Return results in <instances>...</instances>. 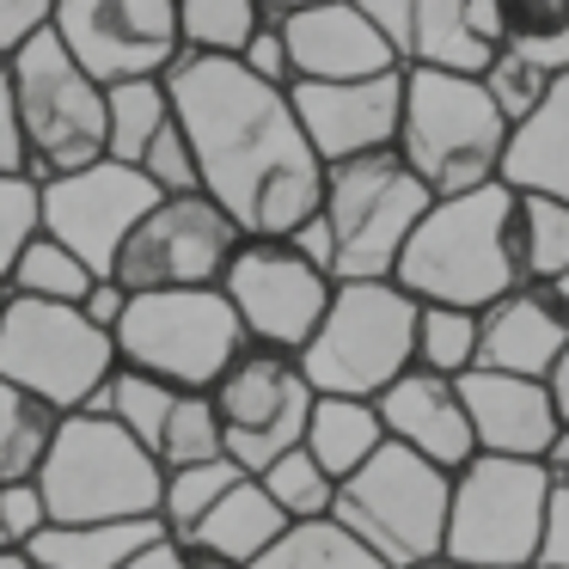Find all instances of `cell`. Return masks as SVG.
<instances>
[{"mask_svg": "<svg viewBox=\"0 0 569 569\" xmlns=\"http://www.w3.org/2000/svg\"><path fill=\"white\" fill-rule=\"evenodd\" d=\"M466 19H471V31H478L490 50H502L508 43V19H502V0H466Z\"/></svg>", "mask_w": 569, "mask_h": 569, "instance_id": "50", "label": "cell"}, {"mask_svg": "<svg viewBox=\"0 0 569 569\" xmlns=\"http://www.w3.org/2000/svg\"><path fill=\"white\" fill-rule=\"evenodd\" d=\"M373 410H380L386 441L410 447V453H422L429 466H441V471H459L471 453H478L471 422H466V405H459V386L447 380V373L405 368L380 398H373Z\"/></svg>", "mask_w": 569, "mask_h": 569, "instance_id": "20", "label": "cell"}, {"mask_svg": "<svg viewBox=\"0 0 569 569\" xmlns=\"http://www.w3.org/2000/svg\"><path fill=\"white\" fill-rule=\"evenodd\" d=\"M288 527H295V520H288L282 508L263 496V483L258 478H239L233 490H227L221 502H214L178 545H209V551L233 557V563H251V557H263Z\"/></svg>", "mask_w": 569, "mask_h": 569, "instance_id": "23", "label": "cell"}, {"mask_svg": "<svg viewBox=\"0 0 569 569\" xmlns=\"http://www.w3.org/2000/svg\"><path fill=\"white\" fill-rule=\"evenodd\" d=\"M178 551H184V569H246V563H233V557L209 551V545H178Z\"/></svg>", "mask_w": 569, "mask_h": 569, "instance_id": "54", "label": "cell"}, {"mask_svg": "<svg viewBox=\"0 0 569 569\" xmlns=\"http://www.w3.org/2000/svg\"><path fill=\"white\" fill-rule=\"evenodd\" d=\"M0 569H38L26 551H0Z\"/></svg>", "mask_w": 569, "mask_h": 569, "instance_id": "56", "label": "cell"}, {"mask_svg": "<svg viewBox=\"0 0 569 569\" xmlns=\"http://www.w3.org/2000/svg\"><path fill=\"white\" fill-rule=\"evenodd\" d=\"M386 43H392L398 68H405V43H410V13H417V0H349Z\"/></svg>", "mask_w": 569, "mask_h": 569, "instance_id": "46", "label": "cell"}, {"mask_svg": "<svg viewBox=\"0 0 569 569\" xmlns=\"http://www.w3.org/2000/svg\"><path fill=\"white\" fill-rule=\"evenodd\" d=\"M7 295L13 300H50V307H80V295L92 288V270L74 258L68 246H56L50 233H38L26 251L13 258V270H7Z\"/></svg>", "mask_w": 569, "mask_h": 569, "instance_id": "30", "label": "cell"}, {"mask_svg": "<svg viewBox=\"0 0 569 569\" xmlns=\"http://www.w3.org/2000/svg\"><path fill=\"white\" fill-rule=\"evenodd\" d=\"M56 0H0V68L13 62L38 31H50Z\"/></svg>", "mask_w": 569, "mask_h": 569, "instance_id": "43", "label": "cell"}, {"mask_svg": "<svg viewBox=\"0 0 569 569\" xmlns=\"http://www.w3.org/2000/svg\"><path fill=\"white\" fill-rule=\"evenodd\" d=\"M258 26V0H178V38L190 56H239Z\"/></svg>", "mask_w": 569, "mask_h": 569, "instance_id": "33", "label": "cell"}, {"mask_svg": "<svg viewBox=\"0 0 569 569\" xmlns=\"http://www.w3.org/2000/svg\"><path fill=\"white\" fill-rule=\"evenodd\" d=\"M478 80H483V92H490V104L502 111V123H508V129H515L520 117H527L532 104H539L545 92H551V74H539V68H532L527 56H515L508 43L490 56V68H483Z\"/></svg>", "mask_w": 569, "mask_h": 569, "instance_id": "38", "label": "cell"}, {"mask_svg": "<svg viewBox=\"0 0 569 569\" xmlns=\"http://www.w3.org/2000/svg\"><path fill=\"white\" fill-rule=\"evenodd\" d=\"M50 31L99 87L166 80V68L184 56L178 0H56Z\"/></svg>", "mask_w": 569, "mask_h": 569, "instance_id": "15", "label": "cell"}, {"mask_svg": "<svg viewBox=\"0 0 569 569\" xmlns=\"http://www.w3.org/2000/svg\"><path fill=\"white\" fill-rule=\"evenodd\" d=\"M50 527V508H43V496H38V483H0V532H7V545L13 551H26L38 532Z\"/></svg>", "mask_w": 569, "mask_h": 569, "instance_id": "41", "label": "cell"}, {"mask_svg": "<svg viewBox=\"0 0 569 569\" xmlns=\"http://www.w3.org/2000/svg\"><path fill=\"white\" fill-rule=\"evenodd\" d=\"M117 368L111 331L87 325L80 307H50V300H13L0 307V380L43 398L56 417L92 410L99 386Z\"/></svg>", "mask_w": 569, "mask_h": 569, "instance_id": "11", "label": "cell"}, {"mask_svg": "<svg viewBox=\"0 0 569 569\" xmlns=\"http://www.w3.org/2000/svg\"><path fill=\"white\" fill-rule=\"evenodd\" d=\"M166 123H172L166 80H117V87H104V160L141 166L148 141Z\"/></svg>", "mask_w": 569, "mask_h": 569, "instance_id": "27", "label": "cell"}, {"mask_svg": "<svg viewBox=\"0 0 569 569\" xmlns=\"http://www.w3.org/2000/svg\"><path fill=\"white\" fill-rule=\"evenodd\" d=\"M160 202V190L141 178V166L123 160H92L68 178H43L38 184V233H50L56 246H68L92 276H111L117 246L129 239V227Z\"/></svg>", "mask_w": 569, "mask_h": 569, "instance_id": "16", "label": "cell"}, {"mask_svg": "<svg viewBox=\"0 0 569 569\" xmlns=\"http://www.w3.org/2000/svg\"><path fill=\"white\" fill-rule=\"evenodd\" d=\"M0 551H13V545H7V532H0Z\"/></svg>", "mask_w": 569, "mask_h": 569, "instance_id": "59", "label": "cell"}, {"mask_svg": "<svg viewBox=\"0 0 569 569\" xmlns=\"http://www.w3.org/2000/svg\"><path fill=\"white\" fill-rule=\"evenodd\" d=\"M545 386H551V405H557V422L569 429V349L557 356V368L545 373Z\"/></svg>", "mask_w": 569, "mask_h": 569, "instance_id": "53", "label": "cell"}, {"mask_svg": "<svg viewBox=\"0 0 569 569\" xmlns=\"http://www.w3.org/2000/svg\"><path fill=\"white\" fill-rule=\"evenodd\" d=\"M551 295L563 300V312H569V270H563V276H557V282H551Z\"/></svg>", "mask_w": 569, "mask_h": 569, "instance_id": "57", "label": "cell"}, {"mask_svg": "<svg viewBox=\"0 0 569 569\" xmlns=\"http://www.w3.org/2000/svg\"><path fill=\"white\" fill-rule=\"evenodd\" d=\"M288 246H295L307 263H319V270L331 276V227H325L319 214H307V221H300L295 233H288Z\"/></svg>", "mask_w": 569, "mask_h": 569, "instance_id": "49", "label": "cell"}, {"mask_svg": "<svg viewBox=\"0 0 569 569\" xmlns=\"http://www.w3.org/2000/svg\"><path fill=\"white\" fill-rule=\"evenodd\" d=\"M31 239H38V178L0 172V282Z\"/></svg>", "mask_w": 569, "mask_h": 569, "instance_id": "40", "label": "cell"}, {"mask_svg": "<svg viewBox=\"0 0 569 569\" xmlns=\"http://www.w3.org/2000/svg\"><path fill=\"white\" fill-rule=\"evenodd\" d=\"M258 483H263V496H270L288 520H325V515H331V496H337V478H325L319 459H312L307 447L276 453L270 466L258 471Z\"/></svg>", "mask_w": 569, "mask_h": 569, "instance_id": "35", "label": "cell"}, {"mask_svg": "<svg viewBox=\"0 0 569 569\" xmlns=\"http://www.w3.org/2000/svg\"><path fill=\"white\" fill-rule=\"evenodd\" d=\"M258 7H263V19H288L300 7H319V0H258Z\"/></svg>", "mask_w": 569, "mask_h": 569, "instance_id": "55", "label": "cell"}, {"mask_svg": "<svg viewBox=\"0 0 569 569\" xmlns=\"http://www.w3.org/2000/svg\"><path fill=\"white\" fill-rule=\"evenodd\" d=\"M471 361H478V312L417 300V368L459 380V373H471Z\"/></svg>", "mask_w": 569, "mask_h": 569, "instance_id": "36", "label": "cell"}, {"mask_svg": "<svg viewBox=\"0 0 569 569\" xmlns=\"http://www.w3.org/2000/svg\"><path fill=\"white\" fill-rule=\"evenodd\" d=\"M539 471L551 478V490H557V483H569V429H557V441L539 453Z\"/></svg>", "mask_w": 569, "mask_h": 569, "instance_id": "52", "label": "cell"}, {"mask_svg": "<svg viewBox=\"0 0 569 569\" xmlns=\"http://www.w3.org/2000/svg\"><path fill=\"white\" fill-rule=\"evenodd\" d=\"M123 569H184V551H178V539L172 532H160L153 545H141L136 557H129Z\"/></svg>", "mask_w": 569, "mask_h": 569, "instance_id": "51", "label": "cell"}, {"mask_svg": "<svg viewBox=\"0 0 569 569\" xmlns=\"http://www.w3.org/2000/svg\"><path fill=\"white\" fill-rule=\"evenodd\" d=\"M508 50L515 56H527L539 74H569V26H545V31H515L508 38Z\"/></svg>", "mask_w": 569, "mask_h": 569, "instance_id": "45", "label": "cell"}, {"mask_svg": "<svg viewBox=\"0 0 569 569\" xmlns=\"http://www.w3.org/2000/svg\"><path fill=\"white\" fill-rule=\"evenodd\" d=\"M56 410L43 398L19 392L13 380H0V483H26L38 478L43 453L56 441Z\"/></svg>", "mask_w": 569, "mask_h": 569, "instance_id": "29", "label": "cell"}, {"mask_svg": "<svg viewBox=\"0 0 569 569\" xmlns=\"http://www.w3.org/2000/svg\"><path fill=\"white\" fill-rule=\"evenodd\" d=\"M520 270L527 282H557L569 270V202L520 190Z\"/></svg>", "mask_w": 569, "mask_h": 569, "instance_id": "37", "label": "cell"}, {"mask_svg": "<svg viewBox=\"0 0 569 569\" xmlns=\"http://www.w3.org/2000/svg\"><path fill=\"white\" fill-rule=\"evenodd\" d=\"M331 276L307 263L288 239H239L233 263L221 276V295L233 307L246 343H270L300 356L312 331H319L325 307H331Z\"/></svg>", "mask_w": 569, "mask_h": 569, "instance_id": "14", "label": "cell"}, {"mask_svg": "<svg viewBox=\"0 0 569 569\" xmlns=\"http://www.w3.org/2000/svg\"><path fill=\"white\" fill-rule=\"evenodd\" d=\"M246 569H386L356 532H343L331 515L325 520H295L263 557H251Z\"/></svg>", "mask_w": 569, "mask_h": 569, "instance_id": "28", "label": "cell"}, {"mask_svg": "<svg viewBox=\"0 0 569 569\" xmlns=\"http://www.w3.org/2000/svg\"><path fill=\"white\" fill-rule=\"evenodd\" d=\"M153 459H160V471L227 459L221 417H214V398L209 392H178L172 398V410H166V422H160V441H153Z\"/></svg>", "mask_w": 569, "mask_h": 569, "instance_id": "32", "label": "cell"}, {"mask_svg": "<svg viewBox=\"0 0 569 569\" xmlns=\"http://www.w3.org/2000/svg\"><path fill=\"white\" fill-rule=\"evenodd\" d=\"M172 398H178V386H166V380H153V373H136V368H123V361H117L111 380H104L99 398H92V410H104L117 429H129V435H136V441L153 453V441H160V422H166V410H172Z\"/></svg>", "mask_w": 569, "mask_h": 569, "instance_id": "31", "label": "cell"}, {"mask_svg": "<svg viewBox=\"0 0 569 569\" xmlns=\"http://www.w3.org/2000/svg\"><path fill=\"white\" fill-rule=\"evenodd\" d=\"M545 502H551V478L539 471V459L471 453L447 490L441 557L466 569H532Z\"/></svg>", "mask_w": 569, "mask_h": 569, "instance_id": "9", "label": "cell"}, {"mask_svg": "<svg viewBox=\"0 0 569 569\" xmlns=\"http://www.w3.org/2000/svg\"><path fill=\"white\" fill-rule=\"evenodd\" d=\"M0 307H7V288H0Z\"/></svg>", "mask_w": 569, "mask_h": 569, "instance_id": "60", "label": "cell"}, {"mask_svg": "<svg viewBox=\"0 0 569 569\" xmlns=\"http://www.w3.org/2000/svg\"><path fill=\"white\" fill-rule=\"evenodd\" d=\"M160 478V459L104 410H68L31 483L50 508V527H80V520H153Z\"/></svg>", "mask_w": 569, "mask_h": 569, "instance_id": "3", "label": "cell"}, {"mask_svg": "<svg viewBox=\"0 0 569 569\" xmlns=\"http://www.w3.org/2000/svg\"><path fill=\"white\" fill-rule=\"evenodd\" d=\"M563 349H569L563 300L551 295V282H520L515 295L490 300V307L478 312V361H471V368L545 380Z\"/></svg>", "mask_w": 569, "mask_h": 569, "instance_id": "19", "label": "cell"}, {"mask_svg": "<svg viewBox=\"0 0 569 569\" xmlns=\"http://www.w3.org/2000/svg\"><path fill=\"white\" fill-rule=\"evenodd\" d=\"M288 104L319 166L386 153L398 141V111H405V68L368 80H295Z\"/></svg>", "mask_w": 569, "mask_h": 569, "instance_id": "17", "label": "cell"}, {"mask_svg": "<svg viewBox=\"0 0 569 569\" xmlns=\"http://www.w3.org/2000/svg\"><path fill=\"white\" fill-rule=\"evenodd\" d=\"M508 123L490 104L483 80L405 68V111H398L392 153L422 178L429 197H459L502 172Z\"/></svg>", "mask_w": 569, "mask_h": 569, "instance_id": "4", "label": "cell"}, {"mask_svg": "<svg viewBox=\"0 0 569 569\" xmlns=\"http://www.w3.org/2000/svg\"><path fill=\"white\" fill-rule=\"evenodd\" d=\"M166 99L197 153L202 197H214L246 239H288L319 214L325 166L295 123L282 87L251 80L233 56H178Z\"/></svg>", "mask_w": 569, "mask_h": 569, "instance_id": "1", "label": "cell"}, {"mask_svg": "<svg viewBox=\"0 0 569 569\" xmlns=\"http://www.w3.org/2000/svg\"><path fill=\"white\" fill-rule=\"evenodd\" d=\"M417 569H466V563H447V557H429V563H417Z\"/></svg>", "mask_w": 569, "mask_h": 569, "instance_id": "58", "label": "cell"}, {"mask_svg": "<svg viewBox=\"0 0 569 569\" xmlns=\"http://www.w3.org/2000/svg\"><path fill=\"white\" fill-rule=\"evenodd\" d=\"M239 478H251V471H239L233 459H209V466H172L160 478V520L172 539H184L190 527H197L202 515H209L214 502H221L227 490H233Z\"/></svg>", "mask_w": 569, "mask_h": 569, "instance_id": "34", "label": "cell"}, {"mask_svg": "<svg viewBox=\"0 0 569 569\" xmlns=\"http://www.w3.org/2000/svg\"><path fill=\"white\" fill-rule=\"evenodd\" d=\"M496 178L508 190H527V197L569 202V74H557L551 92L508 129L502 172Z\"/></svg>", "mask_w": 569, "mask_h": 569, "instance_id": "22", "label": "cell"}, {"mask_svg": "<svg viewBox=\"0 0 569 569\" xmlns=\"http://www.w3.org/2000/svg\"><path fill=\"white\" fill-rule=\"evenodd\" d=\"M111 343L123 368L153 373L178 392H209L214 373L246 349V331L221 288H166V295H129Z\"/></svg>", "mask_w": 569, "mask_h": 569, "instance_id": "10", "label": "cell"}, {"mask_svg": "<svg viewBox=\"0 0 569 569\" xmlns=\"http://www.w3.org/2000/svg\"><path fill=\"white\" fill-rule=\"evenodd\" d=\"M447 490L453 471L429 466L422 453L398 441H380V453L361 471H349L331 496V520L356 532L386 569H417L441 557L447 539Z\"/></svg>", "mask_w": 569, "mask_h": 569, "instance_id": "6", "label": "cell"}, {"mask_svg": "<svg viewBox=\"0 0 569 569\" xmlns=\"http://www.w3.org/2000/svg\"><path fill=\"white\" fill-rule=\"evenodd\" d=\"M141 178H148L160 197H197V190H202L197 153H190V141H184V129H178V117L148 141V153H141Z\"/></svg>", "mask_w": 569, "mask_h": 569, "instance_id": "39", "label": "cell"}, {"mask_svg": "<svg viewBox=\"0 0 569 569\" xmlns=\"http://www.w3.org/2000/svg\"><path fill=\"white\" fill-rule=\"evenodd\" d=\"M532 569H569V483H557L551 502H545V527H539Z\"/></svg>", "mask_w": 569, "mask_h": 569, "instance_id": "44", "label": "cell"}, {"mask_svg": "<svg viewBox=\"0 0 569 569\" xmlns=\"http://www.w3.org/2000/svg\"><path fill=\"white\" fill-rule=\"evenodd\" d=\"M405 368H417V300L386 282H337L319 331L300 343V373L312 392L380 398Z\"/></svg>", "mask_w": 569, "mask_h": 569, "instance_id": "5", "label": "cell"}, {"mask_svg": "<svg viewBox=\"0 0 569 569\" xmlns=\"http://www.w3.org/2000/svg\"><path fill=\"white\" fill-rule=\"evenodd\" d=\"M276 26H282L295 80H368V74L398 68L392 43L349 0H319V7H300V13L276 19Z\"/></svg>", "mask_w": 569, "mask_h": 569, "instance_id": "21", "label": "cell"}, {"mask_svg": "<svg viewBox=\"0 0 569 569\" xmlns=\"http://www.w3.org/2000/svg\"><path fill=\"white\" fill-rule=\"evenodd\" d=\"M0 172H26V141H19L13 92H7V68H0Z\"/></svg>", "mask_w": 569, "mask_h": 569, "instance_id": "48", "label": "cell"}, {"mask_svg": "<svg viewBox=\"0 0 569 569\" xmlns=\"http://www.w3.org/2000/svg\"><path fill=\"white\" fill-rule=\"evenodd\" d=\"M490 43L471 31L466 0H417L410 13V43H405V68H435V74H466L478 80L490 68Z\"/></svg>", "mask_w": 569, "mask_h": 569, "instance_id": "26", "label": "cell"}, {"mask_svg": "<svg viewBox=\"0 0 569 569\" xmlns=\"http://www.w3.org/2000/svg\"><path fill=\"white\" fill-rule=\"evenodd\" d=\"M459 405H466L471 422V441L478 453H502V459H539L545 447L557 441V405H551V386L527 380V373H490V368H471L459 373Z\"/></svg>", "mask_w": 569, "mask_h": 569, "instance_id": "18", "label": "cell"}, {"mask_svg": "<svg viewBox=\"0 0 569 569\" xmlns=\"http://www.w3.org/2000/svg\"><path fill=\"white\" fill-rule=\"evenodd\" d=\"M380 441H386V429H380V410H373V398H337V392H319V398H312V417H307L300 447L319 459L325 478L343 483L349 471H361L373 453H380Z\"/></svg>", "mask_w": 569, "mask_h": 569, "instance_id": "25", "label": "cell"}, {"mask_svg": "<svg viewBox=\"0 0 569 569\" xmlns=\"http://www.w3.org/2000/svg\"><path fill=\"white\" fill-rule=\"evenodd\" d=\"M392 282L422 307L466 312H483L490 300L515 295L527 282V270H520V190L490 178V184L459 190V197H435L398 251Z\"/></svg>", "mask_w": 569, "mask_h": 569, "instance_id": "2", "label": "cell"}, {"mask_svg": "<svg viewBox=\"0 0 569 569\" xmlns=\"http://www.w3.org/2000/svg\"><path fill=\"white\" fill-rule=\"evenodd\" d=\"M429 202L422 178L392 148L325 166L319 221L331 227V282H386Z\"/></svg>", "mask_w": 569, "mask_h": 569, "instance_id": "7", "label": "cell"}, {"mask_svg": "<svg viewBox=\"0 0 569 569\" xmlns=\"http://www.w3.org/2000/svg\"><path fill=\"white\" fill-rule=\"evenodd\" d=\"M7 92L26 141V178L43 184L104 160V87L56 43V31H38L7 62Z\"/></svg>", "mask_w": 569, "mask_h": 569, "instance_id": "8", "label": "cell"}, {"mask_svg": "<svg viewBox=\"0 0 569 569\" xmlns=\"http://www.w3.org/2000/svg\"><path fill=\"white\" fill-rule=\"evenodd\" d=\"M209 398H214V417H221L227 459L258 478L276 453L300 447L319 392H312V380L300 373V356L270 349V343H246L221 373H214Z\"/></svg>", "mask_w": 569, "mask_h": 569, "instance_id": "13", "label": "cell"}, {"mask_svg": "<svg viewBox=\"0 0 569 569\" xmlns=\"http://www.w3.org/2000/svg\"><path fill=\"white\" fill-rule=\"evenodd\" d=\"M166 520H80V527H43L26 545L38 569H123L141 545H153Z\"/></svg>", "mask_w": 569, "mask_h": 569, "instance_id": "24", "label": "cell"}, {"mask_svg": "<svg viewBox=\"0 0 569 569\" xmlns=\"http://www.w3.org/2000/svg\"><path fill=\"white\" fill-rule=\"evenodd\" d=\"M239 227L214 197H160L129 239L117 246L111 282L123 295H166V288H221L239 251Z\"/></svg>", "mask_w": 569, "mask_h": 569, "instance_id": "12", "label": "cell"}, {"mask_svg": "<svg viewBox=\"0 0 569 569\" xmlns=\"http://www.w3.org/2000/svg\"><path fill=\"white\" fill-rule=\"evenodd\" d=\"M233 62L246 68L251 80H263V87H282V92L295 87V62H288V43H282V26H276V19H263V26L251 31V43Z\"/></svg>", "mask_w": 569, "mask_h": 569, "instance_id": "42", "label": "cell"}, {"mask_svg": "<svg viewBox=\"0 0 569 569\" xmlns=\"http://www.w3.org/2000/svg\"><path fill=\"white\" fill-rule=\"evenodd\" d=\"M123 307H129V295L111 282V276H92V288L80 295V312H87V325H99V331H117Z\"/></svg>", "mask_w": 569, "mask_h": 569, "instance_id": "47", "label": "cell"}]
</instances>
